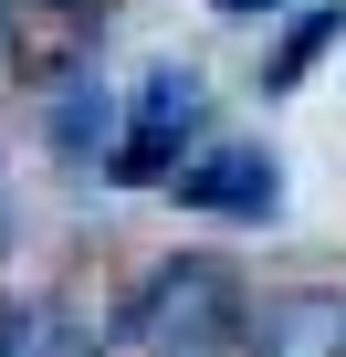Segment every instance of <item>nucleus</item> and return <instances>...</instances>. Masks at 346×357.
<instances>
[{
  "instance_id": "f03ea898",
  "label": "nucleus",
  "mask_w": 346,
  "mask_h": 357,
  "mask_svg": "<svg viewBox=\"0 0 346 357\" xmlns=\"http://www.w3.org/2000/svg\"><path fill=\"white\" fill-rule=\"evenodd\" d=\"M200 137V74H147V95H136V116H126V137L105 147V168L116 178H179V147Z\"/></svg>"
},
{
  "instance_id": "6e6552de",
  "label": "nucleus",
  "mask_w": 346,
  "mask_h": 357,
  "mask_svg": "<svg viewBox=\"0 0 346 357\" xmlns=\"http://www.w3.org/2000/svg\"><path fill=\"white\" fill-rule=\"evenodd\" d=\"M210 11H231V22H252V11H294V0H210Z\"/></svg>"
},
{
  "instance_id": "20e7f679",
  "label": "nucleus",
  "mask_w": 346,
  "mask_h": 357,
  "mask_svg": "<svg viewBox=\"0 0 346 357\" xmlns=\"http://www.w3.org/2000/svg\"><path fill=\"white\" fill-rule=\"evenodd\" d=\"M262 357H346V294H283L262 315Z\"/></svg>"
},
{
  "instance_id": "0eeeda50",
  "label": "nucleus",
  "mask_w": 346,
  "mask_h": 357,
  "mask_svg": "<svg viewBox=\"0 0 346 357\" xmlns=\"http://www.w3.org/2000/svg\"><path fill=\"white\" fill-rule=\"evenodd\" d=\"M336 32H346V11H304V32L273 53V84H304V74H315V53H325Z\"/></svg>"
},
{
  "instance_id": "f257e3e1",
  "label": "nucleus",
  "mask_w": 346,
  "mask_h": 357,
  "mask_svg": "<svg viewBox=\"0 0 346 357\" xmlns=\"http://www.w3.org/2000/svg\"><path fill=\"white\" fill-rule=\"evenodd\" d=\"M231 326H242V284L221 263H157L136 284V315H126V336L147 357H210Z\"/></svg>"
},
{
  "instance_id": "423d86ee",
  "label": "nucleus",
  "mask_w": 346,
  "mask_h": 357,
  "mask_svg": "<svg viewBox=\"0 0 346 357\" xmlns=\"http://www.w3.org/2000/svg\"><path fill=\"white\" fill-rule=\"evenodd\" d=\"M53 126H63V158H95L116 116H105V95H95V84H63V116H53Z\"/></svg>"
},
{
  "instance_id": "1a4fd4ad",
  "label": "nucleus",
  "mask_w": 346,
  "mask_h": 357,
  "mask_svg": "<svg viewBox=\"0 0 346 357\" xmlns=\"http://www.w3.org/2000/svg\"><path fill=\"white\" fill-rule=\"evenodd\" d=\"M0 53H11V11H0Z\"/></svg>"
},
{
  "instance_id": "39448f33",
  "label": "nucleus",
  "mask_w": 346,
  "mask_h": 357,
  "mask_svg": "<svg viewBox=\"0 0 346 357\" xmlns=\"http://www.w3.org/2000/svg\"><path fill=\"white\" fill-rule=\"evenodd\" d=\"M0 357H95V326L63 305H0Z\"/></svg>"
},
{
  "instance_id": "7ed1b4c3",
  "label": "nucleus",
  "mask_w": 346,
  "mask_h": 357,
  "mask_svg": "<svg viewBox=\"0 0 346 357\" xmlns=\"http://www.w3.org/2000/svg\"><path fill=\"white\" fill-rule=\"evenodd\" d=\"M179 200H189V211H210V221H262V211L283 200V178H273V158H262V147L210 137V147H189V158H179Z\"/></svg>"
}]
</instances>
